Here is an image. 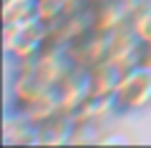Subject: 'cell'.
<instances>
[{"mask_svg": "<svg viewBox=\"0 0 151 148\" xmlns=\"http://www.w3.org/2000/svg\"><path fill=\"white\" fill-rule=\"evenodd\" d=\"M55 95H58V101H60L63 113L73 116V113L93 95L91 73H88V68L70 65V68L65 70V75L58 80V83H55Z\"/></svg>", "mask_w": 151, "mask_h": 148, "instance_id": "3957f363", "label": "cell"}, {"mask_svg": "<svg viewBox=\"0 0 151 148\" xmlns=\"http://www.w3.org/2000/svg\"><path fill=\"white\" fill-rule=\"evenodd\" d=\"M50 40V25L38 15L15 23H3V43H5L8 60L25 63L35 58Z\"/></svg>", "mask_w": 151, "mask_h": 148, "instance_id": "6da1fadb", "label": "cell"}, {"mask_svg": "<svg viewBox=\"0 0 151 148\" xmlns=\"http://www.w3.org/2000/svg\"><path fill=\"white\" fill-rule=\"evenodd\" d=\"M38 15V0H5L3 3V23H15Z\"/></svg>", "mask_w": 151, "mask_h": 148, "instance_id": "5b68a950", "label": "cell"}, {"mask_svg": "<svg viewBox=\"0 0 151 148\" xmlns=\"http://www.w3.org/2000/svg\"><path fill=\"white\" fill-rule=\"evenodd\" d=\"M91 73V88H93V95H103V98H111L116 85H119L121 75H124V68L119 63H113L111 58L103 60V63L88 68Z\"/></svg>", "mask_w": 151, "mask_h": 148, "instance_id": "277c9868", "label": "cell"}, {"mask_svg": "<svg viewBox=\"0 0 151 148\" xmlns=\"http://www.w3.org/2000/svg\"><path fill=\"white\" fill-rule=\"evenodd\" d=\"M113 111L134 113L151 106V63H136L124 70L111 95Z\"/></svg>", "mask_w": 151, "mask_h": 148, "instance_id": "7a4b0ae2", "label": "cell"}]
</instances>
